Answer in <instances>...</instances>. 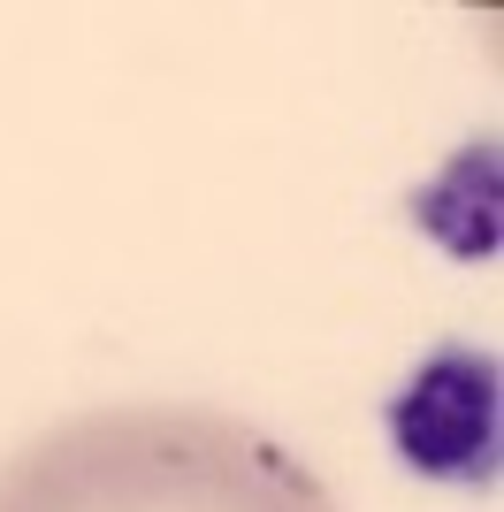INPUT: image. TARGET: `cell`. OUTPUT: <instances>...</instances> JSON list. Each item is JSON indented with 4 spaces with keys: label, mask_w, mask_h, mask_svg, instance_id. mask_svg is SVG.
<instances>
[{
    "label": "cell",
    "mask_w": 504,
    "mask_h": 512,
    "mask_svg": "<svg viewBox=\"0 0 504 512\" xmlns=\"http://www.w3.org/2000/svg\"><path fill=\"white\" fill-rule=\"evenodd\" d=\"M0 512H344L321 474L207 406H107L0 467Z\"/></svg>",
    "instance_id": "obj_1"
}]
</instances>
